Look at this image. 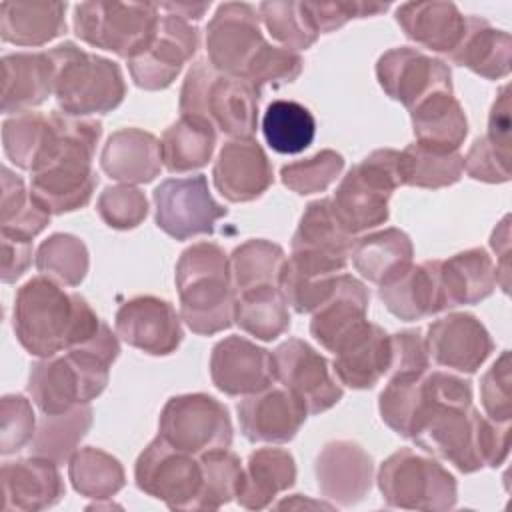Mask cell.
Wrapping results in <instances>:
<instances>
[{
    "instance_id": "obj_8",
    "label": "cell",
    "mask_w": 512,
    "mask_h": 512,
    "mask_svg": "<svg viewBox=\"0 0 512 512\" xmlns=\"http://www.w3.org/2000/svg\"><path fill=\"white\" fill-rule=\"evenodd\" d=\"M378 488L392 508L446 512L458 502L456 478L434 458L400 448L378 468Z\"/></svg>"
},
{
    "instance_id": "obj_60",
    "label": "cell",
    "mask_w": 512,
    "mask_h": 512,
    "mask_svg": "<svg viewBox=\"0 0 512 512\" xmlns=\"http://www.w3.org/2000/svg\"><path fill=\"white\" fill-rule=\"evenodd\" d=\"M160 8H164L166 12L170 14H178L182 18H186L188 22L190 20H200L204 16V12L210 8V2L206 4H186V2H166V4H160Z\"/></svg>"
},
{
    "instance_id": "obj_17",
    "label": "cell",
    "mask_w": 512,
    "mask_h": 512,
    "mask_svg": "<svg viewBox=\"0 0 512 512\" xmlns=\"http://www.w3.org/2000/svg\"><path fill=\"white\" fill-rule=\"evenodd\" d=\"M116 334L132 348L150 356H168L182 342V324L176 308L158 296H134L114 316Z\"/></svg>"
},
{
    "instance_id": "obj_13",
    "label": "cell",
    "mask_w": 512,
    "mask_h": 512,
    "mask_svg": "<svg viewBox=\"0 0 512 512\" xmlns=\"http://www.w3.org/2000/svg\"><path fill=\"white\" fill-rule=\"evenodd\" d=\"M200 32L192 22L178 14L160 16L158 30L150 44L128 60L134 84L142 90H164L182 72L184 64L196 54Z\"/></svg>"
},
{
    "instance_id": "obj_28",
    "label": "cell",
    "mask_w": 512,
    "mask_h": 512,
    "mask_svg": "<svg viewBox=\"0 0 512 512\" xmlns=\"http://www.w3.org/2000/svg\"><path fill=\"white\" fill-rule=\"evenodd\" d=\"M54 90V66L46 52H16L2 58L4 114H22L44 104Z\"/></svg>"
},
{
    "instance_id": "obj_14",
    "label": "cell",
    "mask_w": 512,
    "mask_h": 512,
    "mask_svg": "<svg viewBox=\"0 0 512 512\" xmlns=\"http://www.w3.org/2000/svg\"><path fill=\"white\" fill-rule=\"evenodd\" d=\"M264 44L258 8L246 2L220 4L206 26L208 60L222 74L244 78Z\"/></svg>"
},
{
    "instance_id": "obj_3",
    "label": "cell",
    "mask_w": 512,
    "mask_h": 512,
    "mask_svg": "<svg viewBox=\"0 0 512 512\" xmlns=\"http://www.w3.org/2000/svg\"><path fill=\"white\" fill-rule=\"evenodd\" d=\"M118 354V338L104 322L88 344L34 362L28 394L42 414H60L78 404H90L104 392Z\"/></svg>"
},
{
    "instance_id": "obj_45",
    "label": "cell",
    "mask_w": 512,
    "mask_h": 512,
    "mask_svg": "<svg viewBox=\"0 0 512 512\" xmlns=\"http://www.w3.org/2000/svg\"><path fill=\"white\" fill-rule=\"evenodd\" d=\"M286 262L282 246L264 238H252L236 246L230 254L232 282L236 292L256 286H278Z\"/></svg>"
},
{
    "instance_id": "obj_56",
    "label": "cell",
    "mask_w": 512,
    "mask_h": 512,
    "mask_svg": "<svg viewBox=\"0 0 512 512\" xmlns=\"http://www.w3.org/2000/svg\"><path fill=\"white\" fill-rule=\"evenodd\" d=\"M392 342V364L388 374H422L428 372L430 356L426 338L420 330H402L390 334Z\"/></svg>"
},
{
    "instance_id": "obj_2",
    "label": "cell",
    "mask_w": 512,
    "mask_h": 512,
    "mask_svg": "<svg viewBox=\"0 0 512 512\" xmlns=\"http://www.w3.org/2000/svg\"><path fill=\"white\" fill-rule=\"evenodd\" d=\"M56 134L54 142L36 172H32L30 192L50 212L64 214L84 208L98 184L92 168L102 124L94 118L50 112Z\"/></svg>"
},
{
    "instance_id": "obj_36",
    "label": "cell",
    "mask_w": 512,
    "mask_h": 512,
    "mask_svg": "<svg viewBox=\"0 0 512 512\" xmlns=\"http://www.w3.org/2000/svg\"><path fill=\"white\" fill-rule=\"evenodd\" d=\"M216 148V128L200 118L180 116L160 140L162 164L172 174L192 172L208 164Z\"/></svg>"
},
{
    "instance_id": "obj_40",
    "label": "cell",
    "mask_w": 512,
    "mask_h": 512,
    "mask_svg": "<svg viewBox=\"0 0 512 512\" xmlns=\"http://www.w3.org/2000/svg\"><path fill=\"white\" fill-rule=\"evenodd\" d=\"M234 322L246 334L272 342L290 328L288 304L278 286H256L238 292Z\"/></svg>"
},
{
    "instance_id": "obj_4",
    "label": "cell",
    "mask_w": 512,
    "mask_h": 512,
    "mask_svg": "<svg viewBox=\"0 0 512 512\" xmlns=\"http://www.w3.org/2000/svg\"><path fill=\"white\" fill-rule=\"evenodd\" d=\"M180 318L200 336L218 334L234 324L236 288L230 256L214 242L188 246L176 262Z\"/></svg>"
},
{
    "instance_id": "obj_35",
    "label": "cell",
    "mask_w": 512,
    "mask_h": 512,
    "mask_svg": "<svg viewBox=\"0 0 512 512\" xmlns=\"http://www.w3.org/2000/svg\"><path fill=\"white\" fill-rule=\"evenodd\" d=\"M440 282L448 308L476 304L494 292L496 264L484 248H468L440 260Z\"/></svg>"
},
{
    "instance_id": "obj_48",
    "label": "cell",
    "mask_w": 512,
    "mask_h": 512,
    "mask_svg": "<svg viewBox=\"0 0 512 512\" xmlns=\"http://www.w3.org/2000/svg\"><path fill=\"white\" fill-rule=\"evenodd\" d=\"M260 22L266 26L270 36L288 50L310 48L318 32L310 24L302 2L292 0H268L258 6Z\"/></svg>"
},
{
    "instance_id": "obj_53",
    "label": "cell",
    "mask_w": 512,
    "mask_h": 512,
    "mask_svg": "<svg viewBox=\"0 0 512 512\" xmlns=\"http://www.w3.org/2000/svg\"><path fill=\"white\" fill-rule=\"evenodd\" d=\"M510 368H512L510 350H504L480 380L482 406H484L488 418L494 422H510L512 420Z\"/></svg>"
},
{
    "instance_id": "obj_9",
    "label": "cell",
    "mask_w": 512,
    "mask_h": 512,
    "mask_svg": "<svg viewBox=\"0 0 512 512\" xmlns=\"http://www.w3.org/2000/svg\"><path fill=\"white\" fill-rule=\"evenodd\" d=\"M74 34L94 46L130 60L154 38L160 6L152 2H80L74 6Z\"/></svg>"
},
{
    "instance_id": "obj_21",
    "label": "cell",
    "mask_w": 512,
    "mask_h": 512,
    "mask_svg": "<svg viewBox=\"0 0 512 512\" xmlns=\"http://www.w3.org/2000/svg\"><path fill=\"white\" fill-rule=\"evenodd\" d=\"M216 190L228 202H252L274 182L272 164L254 138H232L224 142L212 168Z\"/></svg>"
},
{
    "instance_id": "obj_52",
    "label": "cell",
    "mask_w": 512,
    "mask_h": 512,
    "mask_svg": "<svg viewBox=\"0 0 512 512\" xmlns=\"http://www.w3.org/2000/svg\"><path fill=\"white\" fill-rule=\"evenodd\" d=\"M32 404L22 394H6L0 400V454H16L30 446L36 432Z\"/></svg>"
},
{
    "instance_id": "obj_50",
    "label": "cell",
    "mask_w": 512,
    "mask_h": 512,
    "mask_svg": "<svg viewBox=\"0 0 512 512\" xmlns=\"http://www.w3.org/2000/svg\"><path fill=\"white\" fill-rule=\"evenodd\" d=\"M102 222L114 230H132L148 216L146 194L132 184L106 186L96 202Z\"/></svg>"
},
{
    "instance_id": "obj_16",
    "label": "cell",
    "mask_w": 512,
    "mask_h": 512,
    "mask_svg": "<svg viewBox=\"0 0 512 512\" xmlns=\"http://www.w3.org/2000/svg\"><path fill=\"white\" fill-rule=\"evenodd\" d=\"M376 78L386 96L408 110L434 92H452L448 64L408 46L384 52L376 62Z\"/></svg>"
},
{
    "instance_id": "obj_10",
    "label": "cell",
    "mask_w": 512,
    "mask_h": 512,
    "mask_svg": "<svg viewBox=\"0 0 512 512\" xmlns=\"http://www.w3.org/2000/svg\"><path fill=\"white\" fill-rule=\"evenodd\" d=\"M158 436L170 446L200 456L216 448H230L234 428L228 408L210 394L172 396L158 418Z\"/></svg>"
},
{
    "instance_id": "obj_6",
    "label": "cell",
    "mask_w": 512,
    "mask_h": 512,
    "mask_svg": "<svg viewBox=\"0 0 512 512\" xmlns=\"http://www.w3.org/2000/svg\"><path fill=\"white\" fill-rule=\"evenodd\" d=\"M54 66V98L64 114L90 118L118 108L126 96L122 70L116 62L86 52L74 42L48 50Z\"/></svg>"
},
{
    "instance_id": "obj_20",
    "label": "cell",
    "mask_w": 512,
    "mask_h": 512,
    "mask_svg": "<svg viewBox=\"0 0 512 512\" xmlns=\"http://www.w3.org/2000/svg\"><path fill=\"white\" fill-rule=\"evenodd\" d=\"M428 356L444 368L474 374L494 352L486 326L468 312H452L428 326Z\"/></svg>"
},
{
    "instance_id": "obj_30",
    "label": "cell",
    "mask_w": 512,
    "mask_h": 512,
    "mask_svg": "<svg viewBox=\"0 0 512 512\" xmlns=\"http://www.w3.org/2000/svg\"><path fill=\"white\" fill-rule=\"evenodd\" d=\"M446 58L486 80H500L510 74L512 38L480 16H466L464 34Z\"/></svg>"
},
{
    "instance_id": "obj_42",
    "label": "cell",
    "mask_w": 512,
    "mask_h": 512,
    "mask_svg": "<svg viewBox=\"0 0 512 512\" xmlns=\"http://www.w3.org/2000/svg\"><path fill=\"white\" fill-rule=\"evenodd\" d=\"M462 172L464 156L460 152L436 150L418 142L408 144L400 152L402 186L438 190L456 184L462 178Z\"/></svg>"
},
{
    "instance_id": "obj_12",
    "label": "cell",
    "mask_w": 512,
    "mask_h": 512,
    "mask_svg": "<svg viewBox=\"0 0 512 512\" xmlns=\"http://www.w3.org/2000/svg\"><path fill=\"white\" fill-rule=\"evenodd\" d=\"M156 226L174 240L214 234L228 210L214 200L204 174L162 180L154 190Z\"/></svg>"
},
{
    "instance_id": "obj_25",
    "label": "cell",
    "mask_w": 512,
    "mask_h": 512,
    "mask_svg": "<svg viewBox=\"0 0 512 512\" xmlns=\"http://www.w3.org/2000/svg\"><path fill=\"white\" fill-rule=\"evenodd\" d=\"M370 304L368 288L350 274H340L332 294L312 312L310 334L328 352H336L364 322Z\"/></svg>"
},
{
    "instance_id": "obj_38",
    "label": "cell",
    "mask_w": 512,
    "mask_h": 512,
    "mask_svg": "<svg viewBox=\"0 0 512 512\" xmlns=\"http://www.w3.org/2000/svg\"><path fill=\"white\" fill-rule=\"evenodd\" d=\"M92 418L90 404H78L60 414H42L30 442V454L56 464L68 462L88 434Z\"/></svg>"
},
{
    "instance_id": "obj_47",
    "label": "cell",
    "mask_w": 512,
    "mask_h": 512,
    "mask_svg": "<svg viewBox=\"0 0 512 512\" xmlns=\"http://www.w3.org/2000/svg\"><path fill=\"white\" fill-rule=\"evenodd\" d=\"M202 466V490L194 510H218L236 498L242 462L228 448H216L198 456Z\"/></svg>"
},
{
    "instance_id": "obj_18",
    "label": "cell",
    "mask_w": 512,
    "mask_h": 512,
    "mask_svg": "<svg viewBox=\"0 0 512 512\" xmlns=\"http://www.w3.org/2000/svg\"><path fill=\"white\" fill-rule=\"evenodd\" d=\"M320 494L338 506H354L372 488V456L352 440H332L322 446L314 462Z\"/></svg>"
},
{
    "instance_id": "obj_57",
    "label": "cell",
    "mask_w": 512,
    "mask_h": 512,
    "mask_svg": "<svg viewBox=\"0 0 512 512\" xmlns=\"http://www.w3.org/2000/svg\"><path fill=\"white\" fill-rule=\"evenodd\" d=\"M504 158H512V118L508 86H502L488 116V132L484 136Z\"/></svg>"
},
{
    "instance_id": "obj_19",
    "label": "cell",
    "mask_w": 512,
    "mask_h": 512,
    "mask_svg": "<svg viewBox=\"0 0 512 512\" xmlns=\"http://www.w3.org/2000/svg\"><path fill=\"white\" fill-rule=\"evenodd\" d=\"M210 378L228 396H250L274 384V358L242 336H226L212 348Z\"/></svg>"
},
{
    "instance_id": "obj_23",
    "label": "cell",
    "mask_w": 512,
    "mask_h": 512,
    "mask_svg": "<svg viewBox=\"0 0 512 512\" xmlns=\"http://www.w3.org/2000/svg\"><path fill=\"white\" fill-rule=\"evenodd\" d=\"M390 364V334L382 326L366 320L334 352L332 370L340 384L352 390H368L388 374Z\"/></svg>"
},
{
    "instance_id": "obj_44",
    "label": "cell",
    "mask_w": 512,
    "mask_h": 512,
    "mask_svg": "<svg viewBox=\"0 0 512 512\" xmlns=\"http://www.w3.org/2000/svg\"><path fill=\"white\" fill-rule=\"evenodd\" d=\"M262 132L274 152L298 154L312 144L316 136V120L300 102L274 100L266 106Z\"/></svg>"
},
{
    "instance_id": "obj_24",
    "label": "cell",
    "mask_w": 512,
    "mask_h": 512,
    "mask_svg": "<svg viewBox=\"0 0 512 512\" xmlns=\"http://www.w3.org/2000/svg\"><path fill=\"white\" fill-rule=\"evenodd\" d=\"M0 478L4 510H46L56 506L66 494L58 464L32 454L30 458L4 462Z\"/></svg>"
},
{
    "instance_id": "obj_46",
    "label": "cell",
    "mask_w": 512,
    "mask_h": 512,
    "mask_svg": "<svg viewBox=\"0 0 512 512\" xmlns=\"http://www.w3.org/2000/svg\"><path fill=\"white\" fill-rule=\"evenodd\" d=\"M38 272L60 286H80L88 274L90 256L86 244L66 232L48 236L36 250L34 260Z\"/></svg>"
},
{
    "instance_id": "obj_59",
    "label": "cell",
    "mask_w": 512,
    "mask_h": 512,
    "mask_svg": "<svg viewBox=\"0 0 512 512\" xmlns=\"http://www.w3.org/2000/svg\"><path fill=\"white\" fill-rule=\"evenodd\" d=\"M510 216H504L502 222L498 224V228L492 232L490 238V246L496 252V256L500 258V262L496 264V276H498V284L500 288L508 294V278H510Z\"/></svg>"
},
{
    "instance_id": "obj_34",
    "label": "cell",
    "mask_w": 512,
    "mask_h": 512,
    "mask_svg": "<svg viewBox=\"0 0 512 512\" xmlns=\"http://www.w3.org/2000/svg\"><path fill=\"white\" fill-rule=\"evenodd\" d=\"M66 2H2L0 36L16 46H42L66 32Z\"/></svg>"
},
{
    "instance_id": "obj_15",
    "label": "cell",
    "mask_w": 512,
    "mask_h": 512,
    "mask_svg": "<svg viewBox=\"0 0 512 512\" xmlns=\"http://www.w3.org/2000/svg\"><path fill=\"white\" fill-rule=\"evenodd\" d=\"M276 380L308 410L320 414L342 400V386L334 380L328 360L300 338H288L272 352Z\"/></svg>"
},
{
    "instance_id": "obj_7",
    "label": "cell",
    "mask_w": 512,
    "mask_h": 512,
    "mask_svg": "<svg viewBox=\"0 0 512 512\" xmlns=\"http://www.w3.org/2000/svg\"><path fill=\"white\" fill-rule=\"evenodd\" d=\"M400 186V152L378 148L342 178L330 198L334 214L352 236L376 228L388 220V202Z\"/></svg>"
},
{
    "instance_id": "obj_1",
    "label": "cell",
    "mask_w": 512,
    "mask_h": 512,
    "mask_svg": "<svg viewBox=\"0 0 512 512\" xmlns=\"http://www.w3.org/2000/svg\"><path fill=\"white\" fill-rule=\"evenodd\" d=\"M102 324L84 296L66 292L46 276L30 278L14 296V334L20 346L38 358L88 344Z\"/></svg>"
},
{
    "instance_id": "obj_43",
    "label": "cell",
    "mask_w": 512,
    "mask_h": 512,
    "mask_svg": "<svg viewBox=\"0 0 512 512\" xmlns=\"http://www.w3.org/2000/svg\"><path fill=\"white\" fill-rule=\"evenodd\" d=\"M68 478L80 496L92 500H110L126 484L120 460L94 446H84L72 454Z\"/></svg>"
},
{
    "instance_id": "obj_22",
    "label": "cell",
    "mask_w": 512,
    "mask_h": 512,
    "mask_svg": "<svg viewBox=\"0 0 512 512\" xmlns=\"http://www.w3.org/2000/svg\"><path fill=\"white\" fill-rule=\"evenodd\" d=\"M236 412L244 438L268 444L290 442L308 416L306 406L294 394L276 386L244 396Z\"/></svg>"
},
{
    "instance_id": "obj_51",
    "label": "cell",
    "mask_w": 512,
    "mask_h": 512,
    "mask_svg": "<svg viewBox=\"0 0 512 512\" xmlns=\"http://www.w3.org/2000/svg\"><path fill=\"white\" fill-rule=\"evenodd\" d=\"M304 68V60L298 52L264 44L250 62L244 78L258 90L262 86H282L294 82Z\"/></svg>"
},
{
    "instance_id": "obj_31",
    "label": "cell",
    "mask_w": 512,
    "mask_h": 512,
    "mask_svg": "<svg viewBox=\"0 0 512 512\" xmlns=\"http://www.w3.org/2000/svg\"><path fill=\"white\" fill-rule=\"evenodd\" d=\"M350 260L362 278L380 288L398 280L414 264V246L400 228H384L356 238Z\"/></svg>"
},
{
    "instance_id": "obj_55",
    "label": "cell",
    "mask_w": 512,
    "mask_h": 512,
    "mask_svg": "<svg viewBox=\"0 0 512 512\" xmlns=\"http://www.w3.org/2000/svg\"><path fill=\"white\" fill-rule=\"evenodd\" d=\"M464 170L474 180L502 184L510 180V158H504L484 136H480L464 156Z\"/></svg>"
},
{
    "instance_id": "obj_11",
    "label": "cell",
    "mask_w": 512,
    "mask_h": 512,
    "mask_svg": "<svg viewBox=\"0 0 512 512\" xmlns=\"http://www.w3.org/2000/svg\"><path fill=\"white\" fill-rule=\"evenodd\" d=\"M136 486L164 502L170 510H194L202 490V466L198 456L170 446L156 436L134 464Z\"/></svg>"
},
{
    "instance_id": "obj_37",
    "label": "cell",
    "mask_w": 512,
    "mask_h": 512,
    "mask_svg": "<svg viewBox=\"0 0 512 512\" xmlns=\"http://www.w3.org/2000/svg\"><path fill=\"white\" fill-rule=\"evenodd\" d=\"M354 236L340 224L332 200L320 198L310 202L300 216L292 236V252H310L334 258H350Z\"/></svg>"
},
{
    "instance_id": "obj_26",
    "label": "cell",
    "mask_w": 512,
    "mask_h": 512,
    "mask_svg": "<svg viewBox=\"0 0 512 512\" xmlns=\"http://www.w3.org/2000/svg\"><path fill=\"white\" fill-rule=\"evenodd\" d=\"M378 298L390 314L404 322L422 320L448 310L440 282V260L412 264L398 280L380 286Z\"/></svg>"
},
{
    "instance_id": "obj_27",
    "label": "cell",
    "mask_w": 512,
    "mask_h": 512,
    "mask_svg": "<svg viewBox=\"0 0 512 512\" xmlns=\"http://www.w3.org/2000/svg\"><path fill=\"white\" fill-rule=\"evenodd\" d=\"M100 168L120 184L152 182L162 170L160 140L142 128H120L108 136Z\"/></svg>"
},
{
    "instance_id": "obj_32",
    "label": "cell",
    "mask_w": 512,
    "mask_h": 512,
    "mask_svg": "<svg viewBox=\"0 0 512 512\" xmlns=\"http://www.w3.org/2000/svg\"><path fill=\"white\" fill-rule=\"evenodd\" d=\"M296 482L294 456L284 448H258L242 468L236 502L246 510H262Z\"/></svg>"
},
{
    "instance_id": "obj_49",
    "label": "cell",
    "mask_w": 512,
    "mask_h": 512,
    "mask_svg": "<svg viewBox=\"0 0 512 512\" xmlns=\"http://www.w3.org/2000/svg\"><path fill=\"white\" fill-rule=\"evenodd\" d=\"M342 168L344 156L336 150L326 148L310 158L284 164L280 168V180L288 190L300 196H308L324 192L340 176Z\"/></svg>"
},
{
    "instance_id": "obj_41",
    "label": "cell",
    "mask_w": 512,
    "mask_h": 512,
    "mask_svg": "<svg viewBox=\"0 0 512 512\" xmlns=\"http://www.w3.org/2000/svg\"><path fill=\"white\" fill-rule=\"evenodd\" d=\"M50 212L26 190L24 180L8 166H2L0 234L32 242L48 224Z\"/></svg>"
},
{
    "instance_id": "obj_33",
    "label": "cell",
    "mask_w": 512,
    "mask_h": 512,
    "mask_svg": "<svg viewBox=\"0 0 512 512\" xmlns=\"http://www.w3.org/2000/svg\"><path fill=\"white\" fill-rule=\"evenodd\" d=\"M416 142L428 148L458 152L468 136V118L452 92H434L410 110Z\"/></svg>"
},
{
    "instance_id": "obj_54",
    "label": "cell",
    "mask_w": 512,
    "mask_h": 512,
    "mask_svg": "<svg viewBox=\"0 0 512 512\" xmlns=\"http://www.w3.org/2000/svg\"><path fill=\"white\" fill-rule=\"evenodd\" d=\"M304 12L318 34H328L342 28L352 18H368L386 12L390 4L378 2H302Z\"/></svg>"
},
{
    "instance_id": "obj_39",
    "label": "cell",
    "mask_w": 512,
    "mask_h": 512,
    "mask_svg": "<svg viewBox=\"0 0 512 512\" xmlns=\"http://www.w3.org/2000/svg\"><path fill=\"white\" fill-rule=\"evenodd\" d=\"M54 140L52 116L42 112H22L4 120L2 144L8 160L28 172H36Z\"/></svg>"
},
{
    "instance_id": "obj_58",
    "label": "cell",
    "mask_w": 512,
    "mask_h": 512,
    "mask_svg": "<svg viewBox=\"0 0 512 512\" xmlns=\"http://www.w3.org/2000/svg\"><path fill=\"white\" fill-rule=\"evenodd\" d=\"M2 242V282L12 284L16 282L32 262V242L10 238L0 234Z\"/></svg>"
},
{
    "instance_id": "obj_5",
    "label": "cell",
    "mask_w": 512,
    "mask_h": 512,
    "mask_svg": "<svg viewBox=\"0 0 512 512\" xmlns=\"http://www.w3.org/2000/svg\"><path fill=\"white\" fill-rule=\"evenodd\" d=\"M260 90L246 78L218 72L208 58L188 70L180 88V116L200 118L230 138H252Z\"/></svg>"
},
{
    "instance_id": "obj_29",
    "label": "cell",
    "mask_w": 512,
    "mask_h": 512,
    "mask_svg": "<svg viewBox=\"0 0 512 512\" xmlns=\"http://www.w3.org/2000/svg\"><path fill=\"white\" fill-rule=\"evenodd\" d=\"M396 22L412 42L432 52L450 54L466 28V16L452 2H404L396 8Z\"/></svg>"
}]
</instances>
